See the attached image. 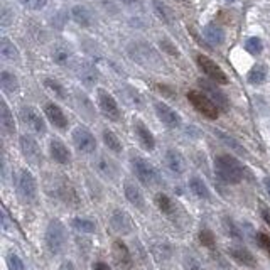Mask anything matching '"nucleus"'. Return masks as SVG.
Masks as SVG:
<instances>
[{"label":"nucleus","instance_id":"f257e3e1","mask_svg":"<svg viewBox=\"0 0 270 270\" xmlns=\"http://www.w3.org/2000/svg\"><path fill=\"white\" fill-rule=\"evenodd\" d=\"M214 171L218 178L228 184H238L243 179V166L233 155L222 154L214 159Z\"/></svg>","mask_w":270,"mask_h":270},{"label":"nucleus","instance_id":"f03ea898","mask_svg":"<svg viewBox=\"0 0 270 270\" xmlns=\"http://www.w3.org/2000/svg\"><path fill=\"white\" fill-rule=\"evenodd\" d=\"M66 240H68V235H66V228L65 225H63L60 220H51L46 228V245H47V250L51 252L52 255H58L61 253L63 250L66 247Z\"/></svg>","mask_w":270,"mask_h":270},{"label":"nucleus","instance_id":"7ed1b4c3","mask_svg":"<svg viewBox=\"0 0 270 270\" xmlns=\"http://www.w3.org/2000/svg\"><path fill=\"white\" fill-rule=\"evenodd\" d=\"M130 162H132V169H134L137 179L144 186H149L150 188V186H155L160 183V176L157 173V169L149 160H145L144 157L135 154V155H132Z\"/></svg>","mask_w":270,"mask_h":270},{"label":"nucleus","instance_id":"20e7f679","mask_svg":"<svg viewBox=\"0 0 270 270\" xmlns=\"http://www.w3.org/2000/svg\"><path fill=\"white\" fill-rule=\"evenodd\" d=\"M129 56L142 66L147 68H159L160 60L157 52L145 42H132L129 46Z\"/></svg>","mask_w":270,"mask_h":270},{"label":"nucleus","instance_id":"39448f33","mask_svg":"<svg viewBox=\"0 0 270 270\" xmlns=\"http://www.w3.org/2000/svg\"><path fill=\"white\" fill-rule=\"evenodd\" d=\"M188 100H189L191 105L199 112V114H203L206 117V119H211V120L218 119V114H220L218 106L214 105L213 100H211L206 93L193 90V91L188 93Z\"/></svg>","mask_w":270,"mask_h":270},{"label":"nucleus","instance_id":"423d86ee","mask_svg":"<svg viewBox=\"0 0 270 270\" xmlns=\"http://www.w3.org/2000/svg\"><path fill=\"white\" fill-rule=\"evenodd\" d=\"M17 193L24 203H32L37 196V183L31 174V171L22 169L17 181Z\"/></svg>","mask_w":270,"mask_h":270},{"label":"nucleus","instance_id":"0eeeda50","mask_svg":"<svg viewBox=\"0 0 270 270\" xmlns=\"http://www.w3.org/2000/svg\"><path fill=\"white\" fill-rule=\"evenodd\" d=\"M21 120L22 124L27 127L29 130H32L34 134L44 135L46 134V122L41 117V114L32 106H22L21 108Z\"/></svg>","mask_w":270,"mask_h":270},{"label":"nucleus","instance_id":"6e6552de","mask_svg":"<svg viewBox=\"0 0 270 270\" xmlns=\"http://www.w3.org/2000/svg\"><path fill=\"white\" fill-rule=\"evenodd\" d=\"M73 144L83 154H91L96 150V139L86 127H76L73 130Z\"/></svg>","mask_w":270,"mask_h":270},{"label":"nucleus","instance_id":"1a4fd4ad","mask_svg":"<svg viewBox=\"0 0 270 270\" xmlns=\"http://www.w3.org/2000/svg\"><path fill=\"white\" fill-rule=\"evenodd\" d=\"M196 61H198V66L201 68V71H203L209 80H213L214 83H220V85H227L228 83V78L225 75V71L216 65L213 60H209L208 56L199 54V56L196 58Z\"/></svg>","mask_w":270,"mask_h":270},{"label":"nucleus","instance_id":"9d476101","mask_svg":"<svg viewBox=\"0 0 270 270\" xmlns=\"http://www.w3.org/2000/svg\"><path fill=\"white\" fill-rule=\"evenodd\" d=\"M96 96H98V106H100L101 114L112 122L120 120V108H119V103L115 101V98L106 90H103V88L98 90Z\"/></svg>","mask_w":270,"mask_h":270},{"label":"nucleus","instance_id":"9b49d317","mask_svg":"<svg viewBox=\"0 0 270 270\" xmlns=\"http://www.w3.org/2000/svg\"><path fill=\"white\" fill-rule=\"evenodd\" d=\"M19 142H21V150H22L24 157H26L31 164L41 166L42 164V152H41V147L37 144V140L31 135H22Z\"/></svg>","mask_w":270,"mask_h":270},{"label":"nucleus","instance_id":"f8f14e48","mask_svg":"<svg viewBox=\"0 0 270 270\" xmlns=\"http://www.w3.org/2000/svg\"><path fill=\"white\" fill-rule=\"evenodd\" d=\"M93 166H95L96 173L108 181H115L117 176H119V166H117V162L103 154H100L93 160Z\"/></svg>","mask_w":270,"mask_h":270},{"label":"nucleus","instance_id":"ddd939ff","mask_svg":"<svg viewBox=\"0 0 270 270\" xmlns=\"http://www.w3.org/2000/svg\"><path fill=\"white\" fill-rule=\"evenodd\" d=\"M154 108H155L157 119H159L164 125H168L169 129H178V127H181L179 114L176 110H173L169 105H166V103H162V101H157Z\"/></svg>","mask_w":270,"mask_h":270},{"label":"nucleus","instance_id":"4468645a","mask_svg":"<svg viewBox=\"0 0 270 270\" xmlns=\"http://www.w3.org/2000/svg\"><path fill=\"white\" fill-rule=\"evenodd\" d=\"M134 134L137 137V140H139L142 149H145V150H154L155 149L154 135H152L149 127H147L142 120H134Z\"/></svg>","mask_w":270,"mask_h":270},{"label":"nucleus","instance_id":"2eb2a0df","mask_svg":"<svg viewBox=\"0 0 270 270\" xmlns=\"http://www.w3.org/2000/svg\"><path fill=\"white\" fill-rule=\"evenodd\" d=\"M166 166L174 176H183L186 173V160L183 154L176 149L166 150Z\"/></svg>","mask_w":270,"mask_h":270},{"label":"nucleus","instance_id":"dca6fc26","mask_svg":"<svg viewBox=\"0 0 270 270\" xmlns=\"http://www.w3.org/2000/svg\"><path fill=\"white\" fill-rule=\"evenodd\" d=\"M110 225L117 233L129 235L132 232V220L130 216L122 209H115L110 216Z\"/></svg>","mask_w":270,"mask_h":270},{"label":"nucleus","instance_id":"f3484780","mask_svg":"<svg viewBox=\"0 0 270 270\" xmlns=\"http://www.w3.org/2000/svg\"><path fill=\"white\" fill-rule=\"evenodd\" d=\"M44 114H46L49 122H51L56 129H60V130L68 129V117L65 115V112H63L58 105H54V103H47L46 108H44Z\"/></svg>","mask_w":270,"mask_h":270},{"label":"nucleus","instance_id":"a211bd4d","mask_svg":"<svg viewBox=\"0 0 270 270\" xmlns=\"http://www.w3.org/2000/svg\"><path fill=\"white\" fill-rule=\"evenodd\" d=\"M112 252H114L115 262L120 265L122 268H130L134 260H132V255L127 248V245L122 242V240H115L114 245H112Z\"/></svg>","mask_w":270,"mask_h":270},{"label":"nucleus","instance_id":"6ab92c4d","mask_svg":"<svg viewBox=\"0 0 270 270\" xmlns=\"http://www.w3.org/2000/svg\"><path fill=\"white\" fill-rule=\"evenodd\" d=\"M49 152H51L52 159L60 162V164H70L71 162V152L60 139H51V142H49Z\"/></svg>","mask_w":270,"mask_h":270},{"label":"nucleus","instance_id":"aec40b11","mask_svg":"<svg viewBox=\"0 0 270 270\" xmlns=\"http://www.w3.org/2000/svg\"><path fill=\"white\" fill-rule=\"evenodd\" d=\"M124 193H125V198L129 199V203L134 204L135 208H139V209L145 208V198H144V194H142L140 188L135 183H132V181H125Z\"/></svg>","mask_w":270,"mask_h":270},{"label":"nucleus","instance_id":"412c9836","mask_svg":"<svg viewBox=\"0 0 270 270\" xmlns=\"http://www.w3.org/2000/svg\"><path fill=\"white\" fill-rule=\"evenodd\" d=\"M199 85H201V88L204 90L206 95H208L211 100H213V103H214L216 106H218V108H223V110H227V108H228V100H227V96H225L223 93L218 90V88H214V85H211V83L203 81V80L199 81Z\"/></svg>","mask_w":270,"mask_h":270},{"label":"nucleus","instance_id":"4be33fe9","mask_svg":"<svg viewBox=\"0 0 270 270\" xmlns=\"http://www.w3.org/2000/svg\"><path fill=\"white\" fill-rule=\"evenodd\" d=\"M228 253L233 260H237L242 265H247V267H255L257 265V260H255L252 252H248L245 247H230Z\"/></svg>","mask_w":270,"mask_h":270},{"label":"nucleus","instance_id":"5701e85b","mask_svg":"<svg viewBox=\"0 0 270 270\" xmlns=\"http://www.w3.org/2000/svg\"><path fill=\"white\" fill-rule=\"evenodd\" d=\"M0 127L7 135H12L16 132V122H14V115L9 110L6 101H0Z\"/></svg>","mask_w":270,"mask_h":270},{"label":"nucleus","instance_id":"b1692460","mask_svg":"<svg viewBox=\"0 0 270 270\" xmlns=\"http://www.w3.org/2000/svg\"><path fill=\"white\" fill-rule=\"evenodd\" d=\"M203 36L211 46H222L225 41L223 29L220 26H216V24H208V26L203 29Z\"/></svg>","mask_w":270,"mask_h":270},{"label":"nucleus","instance_id":"393cba45","mask_svg":"<svg viewBox=\"0 0 270 270\" xmlns=\"http://www.w3.org/2000/svg\"><path fill=\"white\" fill-rule=\"evenodd\" d=\"M78 76H80V80L85 83L86 86H95V83L98 81V71L90 63H81V65L78 66Z\"/></svg>","mask_w":270,"mask_h":270},{"label":"nucleus","instance_id":"a878e982","mask_svg":"<svg viewBox=\"0 0 270 270\" xmlns=\"http://www.w3.org/2000/svg\"><path fill=\"white\" fill-rule=\"evenodd\" d=\"M71 17L78 26L81 27H90L93 24V14L83 6H75L71 9Z\"/></svg>","mask_w":270,"mask_h":270},{"label":"nucleus","instance_id":"bb28decb","mask_svg":"<svg viewBox=\"0 0 270 270\" xmlns=\"http://www.w3.org/2000/svg\"><path fill=\"white\" fill-rule=\"evenodd\" d=\"M52 60L60 66H68L73 61V51L68 46H65V44H58L52 49Z\"/></svg>","mask_w":270,"mask_h":270},{"label":"nucleus","instance_id":"cd10ccee","mask_svg":"<svg viewBox=\"0 0 270 270\" xmlns=\"http://www.w3.org/2000/svg\"><path fill=\"white\" fill-rule=\"evenodd\" d=\"M0 56H2V60H6L9 63H17L19 58H21L19 56L17 47L14 46V42H11L6 37L0 41Z\"/></svg>","mask_w":270,"mask_h":270},{"label":"nucleus","instance_id":"c85d7f7f","mask_svg":"<svg viewBox=\"0 0 270 270\" xmlns=\"http://www.w3.org/2000/svg\"><path fill=\"white\" fill-rule=\"evenodd\" d=\"M0 86H2V90L7 93V95H14V93L19 91V81L16 75H12V73L9 71H2L0 73Z\"/></svg>","mask_w":270,"mask_h":270},{"label":"nucleus","instance_id":"c756f323","mask_svg":"<svg viewBox=\"0 0 270 270\" xmlns=\"http://www.w3.org/2000/svg\"><path fill=\"white\" fill-rule=\"evenodd\" d=\"M189 189L193 191L194 196H198L201 199H209V189L208 186L204 184V181L198 178V176H194V178L189 179Z\"/></svg>","mask_w":270,"mask_h":270},{"label":"nucleus","instance_id":"7c9ffc66","mask_svg":"<svg viewBox=\"0 0 270 270\" xmlns=\"http://www.w3.org/2000/svg\"><path fill=\"white\" fill-rule=\"evenodd\" d=\"M152 7H154L155 16L159 17L162 22H166V24L173 22V11H171L166 4H162L160 0H152Z\"/></svg>","mask_w":270,"mask_h":270},{"label":"nucleus","instance_id":"2f4dec72","mask_svg":"<svg viewBox=\"0 0 270 270\" xmlns=\"http://www.w3.org/2000/svg\"><path fill=\"white\" fill-rule=\"evenodd\" d=\"M73 228L76 230V232H81V233H95L96 232V223L93 222V220H88V218H75L71 222Z\"/></svg>","mask_w":270,"mask_h":270},{"label":"nucleus","instance_id":"473e14b6","mask_svg":"<svg viewBox=\"0 0 270 270\" xmlns=\"http://www.w3.org/2000/svg\"><path fill=\"white\" fill-rule=\"evenodd\" d=\"M265 78H267V68L263 65H255L248 71V83H252V85H262Z\"/></svg>","mask_w":270,"mask_h":270},{"label":"nucleus","instance_id":"72a5a7b5","mask_svg":"<svg viewBox=\"0 0 270 270\" xmlns=\"http://www.w3.org/2000/svg\"><path fill=\"white\" fill-rule=\"evenodd\" d=\"M103 142H105V145L108 147L110 150H114V152H122L124 150V147H122V142L119 140V137H117L114 132L112 130H103Z\"/></svg>","mask_w":270,"mask_h":270},{"label":"nucleus","instance_id":"f704fd0d","mask_svg":"<svg viewBox=\"0 0 270 270\" xmlns=\"http://www.w3.org/2000/svg\"><path fill=\"white\" fill-rule=\"evenodd\" d=\"M44 86H46L51 93H54L56 98H60V100H65L66 98V90L60 81L51 80V78H46V80H44Z\"/></svg>","mask_w":270,"mask_h":270},{"label":"nucleus","instance_id":"c9c22d12","mask_svg":"<svg viewBox=\"0 0 270 270\" xmlns=\"http://www.w3.org/2000/svg\"><path fill=\"white\" fill-rule=\"evenodd\" d=\"M155 203L157 206H159V209L162 211V213H173V201L169 199V196L166 194H157L155 196Z\"/></svg>","mask_w":270,"mask_h":270},{"label":"nucleus","instance_id":"e433bc0d","mask_svg":"<svg viewBox=\"0 0 270 270\" xmlns=\"http://www.w3.org/2000/svg\"><path fill=\"white\" fill-rule=\"evenodd\" d=\"M245 49L250 52V54H253V56H257V54L262 52V49H263V44L262 41H260L258 37H250L247 42H245Z\"/></svg>","mask_w":270,"mask_h":270},{"label":"nucleus","instance_id":"4c0bfd02","mask_svg":"<svg viewBox=\"0 0 270 270\" xmlns=\"http://www.w3.org/2000/svg\"><path fill=\"white\" fill-rule=\"evenodd\" d=\"M199 242L203 243V247L214 248L216 240H214L213 232H211V230H201V232H199Z\"/></svg>","mask_w":270,"mask_h":270},{"label":"nucleus","instance_id":"58836bf2","mask_svg":"<svg viewBox=\"0 0 270 270\" xmlns=\"http://www.w3.org/2000/svg\"><path fill=\"white\" fill-rule=\"evenodd\" d=\"M7 267H9V270H26L21 257H17L16 253L7 255Z\"/></svg>","mask_w":270,"mask_h":270},{"label":"nucleus","instance_id":"ea45409f","mask_svg":"<svg viewBox=\"0 0 270 270\" xmlns=\"http://www.w3.org/2000/svg\"><path fill=\"white\" fill-rule=\"evenodd\" d=\"M127 100L130 101V105H134L137 108H142L144 106V100H142V96H140V93L139 91H135L134 88H127Z\"/></svg>","mask_w":270,"mask_h":270},{"label":"nucleus","instance_id":"a19ab883","mask_svg":"<svg viewBox=\"0 0 270 270\" xmlns=\"http://www.w3.org/2000/svg\"><path fill=\"white\" fill-rule=\"evenodd\" d=\"M225 228H227V232H228V235L230 237H233V238H242V233H240V230H238V227L237 225L233 223V220H230V218H225Z\"/></svg>","mask_w":270,"mask_h":270},{"label":"nucleus","instance_id":"79ce46f5","mask_svg":"<svg viewBox=\"0 0 270 270\" xmlns=\"http://www.w3.org/2000/svg\"><path fill=\"white\" fill-rule=\"evenodd\" d=\"M21 4L31 9V11H41L47 6V0H21Z\"/></svg>","mask_w":270,"mask_h":270},{"label":"nucleus","instance_id":"37998d69","mask_svg":"<svg viewBox=\"0 0 270 270\" xmlns=\"http://www.w3.org/2000/svg\"><path fill=\"white\" fill-rule=\"evenodd\" d=\"M257 242H258L260 247H262V248L265 250V252H267V253L270 255V235L263 233V232L257 233Z\"/></svg>","mask_w":270,"mask_h":270},{"label":"nucleus","instance_id":"c03bdc74","mask_svg":"<svg viewBox=\"0 0 270 270\" xmlns=\"http://www.w3.org/2000/svg\"><path fill=\"white\" fill-rule=\"evenodd\" d=\"M216 135H218V137H220V139H222V140H225V142H227V145H232L235 150H238V152H245V150L242 149V147H240V145L237 144V142H235V140L232 139V137H228L227 134H223V132H216Z\"/></svg>","mask_w":270,"mask_h":270},{"label":"nucleus","instance_id":"a18cd8bd","mask_svg":"<svg viewBox=\"0 0 270 270\" xmlns=\"http://www.w3.org/2000/svg\"><path fill=\"white\" fill-rule=\"evenodd\" d=\"M160 47L164 49L166 52H169L171 56H179V51L173 46V44H171V41H168V39H162V41H160Z\"/></svg>","mask_w":270,"mask_h":270},{"label":"nucleus","instance_id":"49530a36","mask_svg":"<svg viewBox=\"0 0 270 270\" xmlns=\"http://www.w3.org/2000/svg\"><path fill=\"white\" fill-rule=\"evenodd\" d=\"M14 21V14H11L7 7L2 9V19H0V22H2V27H7L9 24Z\"/></svg>","mask_w":270,"mask_h":270},{"label":"nucleus","instance_id":"de8ad7c7","mask_svg":"<svg viewBox=\"0 0 270 270\" xmlns=\"http://www.w3.org/2000/svg\"><path fill=\"white\" fill-rule=\"evenodd\" d=\"M93 270H112V268L108 267V263H105V262H96L93 265Z\"/></svg>","mask_w":270,"mask_h":270},{"label":"nucleus","instance_id":"09e8293b","mask_svg":"<svg viewBox=\"0 0 270 270\" xmlns=\"http://www.w3.org/2000/svg\"><path fill=\"white\" fill-rule=\"evenodd\" d=\"M122 4H125L127 7H139L140 0H122Z\"/></svg>","mask_w":270,"mask_h":270},{"label":"nucleus","instance_id":"8fccbe9b","mask_svg":"<svg viewBox=\"0 0 270 270\" xmlns=\"http://www.w3.org/2000/svg\"><path fill=\"white\" fill-rule=\"evenodd\" d=\"M262 218L265 220V223L270 227V208H263L262 209Z\"/></svg>","mask_w":270,"mask_h":270},{"label":"nucleus","instance_id":"3c124183","mask_svg":"<svg viewBox=\"0 0 270 270\" xmlns=\"http://www.w3.org/2000/svg\"><path fill=\"white\" fill-rule=\"evenodd\" d=\"M60 270H75V265H73L71 262H63Z\"/></svg>","mask_w":270,"mask_h":270},{"label":"nucleus","instance_id":"603ef678","mask_svg":"<svg viewBox=\"0 0 270 270\" xmlns=\"http://www.w3.org/2000/svg\"><path fill=\"white\" fill-rule=\"evenodd\" d=\"M263 186H265V189H267V193L270 194V178L263 179Z\"/></svg>","mask_w":270,"mask_h":270},{"label":"nucleus","instance_id":"864d4df0","mask_svg":"<svg viewBox=\"0 0 270 270\" xmlns=\"http://www.w3.org/2000/svg\"><path fill=\"white\" fill-rule=\"evenodd\" d=\"M227 2H235V0H227Z\"/></svg>","mask_w":270,"mask_h":270}]
</instances>
